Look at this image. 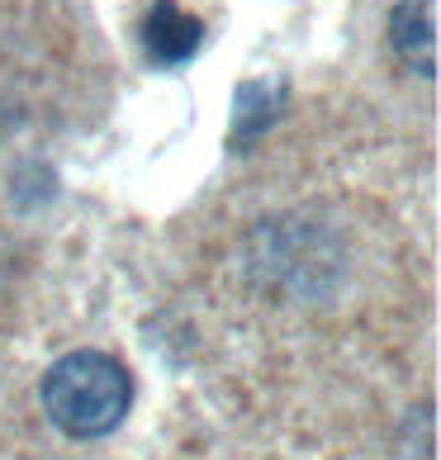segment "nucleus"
Returning a JSON list of instances; mask_svg holds the SVG:
<instances>
[{"label":"nucleus","mask_w":441,"mask_h":460,"mask_svg":"<svg viewBox=\"0 0 441 460\" xmlns=\"http://www.w3.org/2000/svg\"><path fill=\"white\" fill-rule=\"evenodd\" d=\"M389 48L418 76H437V0H399L389 14Z\"/></svg>","instance_id":"3"},{"label":"nucleus","mask_w":441,"mask_h":460,"mask_svg":"<svg viewBox=\"0 0 441 460\" xmlns=\"http://www.w3.org/2000/svg\"><path fill=\"white\" fill-rule=\"evenodd\" d=\"M133 380L105 351H66L43 375V413L57 432L91 441L110 437L128 418Z\"/></svg>","instance_id":"1"},{"label":"nucleus","mask_w":441,"mask_h":460,"mask_svg":"<svg viewBox=\"0 0 441 460\" xmlns=\"http://www.w3.org/2000/svg\"><path fill=\"white\" fill-rule=\"evenodd\" d=\"M205 43V20L190 14L176 0H157L147 14H143V53L157 62V66H181L199 53Z\"/></svg>","instance_id":"2"}]
</instances>
